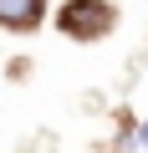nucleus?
Listing matches in <instances>:
<instances>
[{
    "label": "nucleus",
    "instance_id": "f257e3e1",
    "mask_svg": "<svg viewBox=\"0 0 148 153\" xmlns=\"http://www.w3.org/2000/svg\"><path fill=\"white\" fill-rule=\"evenodd\" d=\"M112 26V5H102V0H71V5H61V31L77 36V41H92Z\"/></svg>",
    "mask_w": 148,
    "mask_h": 153
},
{
    "label": "nucleus",
    "instance_id": "f03ea898",
    "mask_svg": "<svg viewBox=\"0 0 148 153\" xmlns=\"http://www.w3.org/2000/svg\"><path fill=\"white\" fill-rule=\"evenodd\" d=\"M0 21H5V26H21V31H31V26L41 21V0H0Z\"/></svg>",
    "mask_w": 148,
    "mask_h": 153
},
{
    "label": "nucleus",
    "instance_id": "7ed1b4c3",
    "mask_svg": "<svg viewBox=\"0 0 148 153\" xmlns=\"http://www.w3.org/2000/svg\"><path fill=\"white\" fill-rule=\"evenodd\" d=\"M143 143H148V123H143Z\"/></svg>",
    "mask_w": 148,
    "mask_h": 153
}]
</instances>
